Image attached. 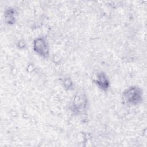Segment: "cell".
<instances>
[{
    "instance_id": "1",
    "label": "cell",
    "mask_w": 147,
    "mask_h": 147,
    "mask_svg": "<svg viewBox=\"0 0 147 147\" xmlns=\"http://www.w3.org/2000/svg\"><path fill=\"white\" fill-rule=\"evenodd\" d=\"M124 99L129 103L137 104L142 99V92L138 87H131L124 92Z\"/></svg>"
},
{
    "instance_id": "2",
    "label": "cell",
    "mask_w": 147,
    "mask_h": 147,
    "mask_svg": "<svg viewBox=\"0 0 147 147\" xmlns=\"http://www.w3.org/2000/svg\"><path fill=\"white\" fill-rule=\"evenodd\" d=\"M33 49L37 53L42 56H47L48 55V45L42 38H37L34 41Z\"/></svg>"
},
{
    "instance_id": "3",
    "label": "cell",
    "mask_w": 147,
    "mask_h": 147,
    "mask_svg": "<svg viewBox=\"0 0 147 147\" xmlns=\"http://www.w3.org/2000/svg\"><path fill=\"white\" fill-rule=\"evenodd\" d=\"M95 79V83L100 88L103 90H106L109 88V82L105 74H103L102 72L98 73Z\"/></svg>"
},
{
    "instance_id": "4",
    "label": "cell",
    "mask_w": 147,
    "mask_h": 147,
    "mask_svg": "<svg viewBox=\"0 0 147 147\" xmlns=\"http://www.w3.org/2000/svg\"><path fill=\"white\" fill-rule=\"evenodd\" d=\"M82 96H77L75 98L72 104L73 111L80 112L84 109L86 107V101L83 97L82 98Z\"/></svg>"
},
{
    "instance_id": "5",
    "label": "cell",
    "mask_w": 147,
    "mask_h": 147,
    "mask_svg": "<svg viewBox=\"0 0 147 147\" xmlns=\"http://www.w3.org/2000/svg\"><path fill=\"white\" fill-rule=\"evenodd\" d=\"M14 11L9 9L7 10L6 13H5V19L8 22V24H13L14 22V20H15V16H14Z\"/></svg>"
}]
</instances>
